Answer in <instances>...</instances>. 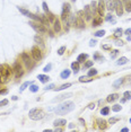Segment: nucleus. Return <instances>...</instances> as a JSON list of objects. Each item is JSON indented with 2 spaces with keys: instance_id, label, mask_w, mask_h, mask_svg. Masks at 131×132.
Listing matches in <instances>:
<instances>
[{
  "instance_id": "1",
  "label": "nucleus",
  "mask_w": 131,
  "mask_h": 132,
  "mask_svg": "<svg viewBox=\"0 0 131 132\" xmlns=\"http://www.w3.org/2000/svg\"><path fill=\"white\" fill-rule=\"evenodd\" d=\"M75 103L71 102V101H68V102H64L60 105H58V106L54 108V112H56L58 115H66V114L70 113L71 111L75 110Z\"/></svg>"
},
{
  "instance_id": "2",
  "label": "nucleus",
  "mask_w": 131,
  "mask_h": 132,
  "mask_svg": "<svg viewBox=\"0 0 131 132\" xmlns=\"http://www.w3.org/2000/svg\"><path fill=\"white\" fill-rule=\"evenodd\" d=\"M30 119L34 120V121H38V120H42L44 117V112L40 108H33V110L30 111Z\"/></svg>"
},
{
  "instance_id": "3",
  "label": "nucleus",
  "mask_w": 131,
  "mask_h": 132,
  "mask_svg": "<svg viewBox=\"0 0 131 132\" xmlns=\"http://www.w3.org/2000/svg\"><path fill=\"white\" fill-rule=\"evenodd\" d=\"M11 72H12V69L9 66H7V64L0 66V73H1V78L4 80H7V78L10 76Z\"/></svg>"
},
{
  "instance_id": "4",
  "label": "nucleus",
  "mask_w": 131,
  "mask_h": 132,
  "mask_svg": "<svg viewBox=\"0 0 131 132\" xmlns=\"http://www.w3.org/2000/svg\"><path fill=\"white\" fill-rule=\"evenodd\" d=\"M22 60L24 61L25 66H26V68L28 70H31L34 67V61H32V59L30 58V55L27 54V53H23L22 54Z\"/></svg>"
},
{
  "instance_id": "5",
  "label": "nucleus",
  "mask_w": 131,
  "mask_h": 132,
  "mask_svg": "<svg viewBox=\"0 0 131 132\" xmlns=\"http://www.w3.org/2000/svg\"><path fill=\"white\" fill-rule=\"evenodd\" d=\"M31 54H32V57H33V59L35 61H40L42 59V52L37 46H33L31 49Z\"/></svg>"
},
{
  "instance_id": "6",
  "label": "nucleus",
  "mask_w": 131,
  "mask_h": 132,
  "mask_svg": "<svg viewBox=\"0 0 131 132\" xmlns=\"http://www.w3.org/2000/svg\"><path fill=\"white\" fill-rule=\"evenodd\" d=\"M30 25H31V27L33 29H35L37 33H40V34H43V33H45L46 32V29H45V27H44V25L43 24H37V23H34V22H30Z\"/></svg>"
},
{
  "instance_id": "7",
  "label": "nucleus",
  "mask_w": 131,
  "mask_h": 132,
  "mask_svg": "<svg viewBox=\"0 0 131 132\" xmlns=\"http://www.w3.org/2000/svg\"><path fill=\"white\" fill-rule=\"evenodd\" d=\"M12 72H15V77L16 78H20L24 75V70H23V67L20 66V63H15L14 67H12Z\"/></svg>"
},
{
  "instance_id": "8",
  "label": "nucleus",
  "mask_w": 131,
  "mask_h": 132,
  "mask_svg": "<svg viewBox=\"0 0 131 132\" xmlns=\"http://www.w3.org/2000/svg\"><path fill=\"white\" fill-rule=\"evenodd\" d=\"M115 1V11L116 14H118V16H122V14H123V2H122V0H114Z\"/></svg>"
},
{
  "instance_id": "9",
  "label": "nucleus",
  "mask_w": 131,
  "mask_h": 132,
  "mask_svg": "<svg viewBox=\"0 0 131 132\" xmlns=\"http://www.w3.org/2000/svg\"><path fill=\"white\" fill-rule=\"evenodd\" d=\"M104 11H105V2L104 0H98L97 2V13L100 16H104Z\"/></svg>"
},
{
  "instance_id": "10",
  "label": "nucleus",
  "mask_w": 131,
  "mask_h": 132,
  "mask_svg": "<svg viewBox=\"0 0 131 132\" xmlns=\"http://www.w3.org/2000/svg\"><path fill=\"white\" fill-rule=\"evenodd\" d=\"M69 97H72V93H66V94H62V95L58 96L56 98H53L52 99V103H58V102H61L66 98H69Z\"/></svg>"
},
{
  "instance_id": "11",
  "label": "nucleus",
  "mask_w": 131,
  "mask_h": 132,
  "mask_svg": "<svg viewBox=\"0 0 131 132\" xmlns=\"http://www.w3.org/2000/svg\"><path fill=\"white\" fill-rule=\"evenodd\" d=\"M104 2L106 9H109L110 11L114 10V8H115V1L114 0H104Z\"/></svg>"
},
{
  "instance_id": "12",
  "label": "nucleus",
  "mask_w": 131,
  "mask_h": 132,
  "mask_svg": "<svg viewBox=\"0 0 131 132\" xmlns=\"http://www.w3.org/2000/svg\"><path fill=\"white\" fill-rule=\"evenodd\" d=\"M75 26L77 27V28H84L85 27V23H84V19H82V17H77V18H75Z\"/></svg>"
},
{
  "instance_id": "13",
  "label": "nucleus",
  "mask_w": 131,
  "mask_h": 132,
  "mask_svg": "<svg viewBox=\"0 0 131 132\" xmlns=\"http://www.w3.org/2000/svg\"><path fill=\"white\" fill-rule=\"evenodd\" d=\"M66 124H67V121L64 119H56L54 123H53L54 126H64Z\"/></svg>"
},
{
  "instance_id": "14",
  "label": "nucleus",
  "mask_w": 131,
  "mask_h": 132,
  "mask_svg": "<svg viewBox=\"0 0 131 132\" xmlns=\"http://www.w3.org/2000/svg\"><path fill=\"white\" fill-rule=\"evenodd\" d=\"M92 10H90V6H85V17H86L87 20H90L92 19Z\"/></svg>"
},
{
  "instance_id": "15",
  "label": "nucleus",
  "mask_w": 131,
  "mask_h": 132,
  "mask_svg": "<svg viewBox=\"0 0 131 132\" xmlns=\"http://www.w3.org/2000/svg\"><path fill=\"white\" fill-rule=\"evenodd\" d=\"M97 124H98V128L101 129V130H105V129L107 128V125H106V121L103 120V119H98V120H97Z\"/></svg>"
},
{
  "instance_id": "16",
  "label": "nucleus",
  "mask_w": 131,
  "mask_h": 132,
  "mask_svg": "<svg viewBox=\"0 0 131 132\" xmlns=\"http://www.w3.org/2000/svg\"><path fill=\"white\" fill-rule=\"evenodd\" d=\"M123 7L128 13H131V0H123Z\"/></svg>"
},
{
  "instance_id": "17",
  "label": "nucleus",
  "mask_w": 131,
  "mask_h": 132,
  "mask_svg": "<svg viewBox=\"0 0 131 132\" xmlns=\"http://www.w3.org/2000/svg\"><path fill=\"white\" fill-rule=\"evenodd\" d=\"M87 58H88V55H87L86 53H81V54H79L78 57H77V61H78L79 63H82L86 61Z\"/></svg>"
},
{
  "instance_id": "18",
  "label": "nucleus",
  "mask_w": 131,
  "mask_h": 132,
  "mask_svg": "<svg viewBox=\"0 0 131 132\" xmlns=\"http://www.w3.org/2000/svg\"><path fill=\"white\" fill-rule=\"evenodd\" d=\"M37 79H40V81L43 82V84H46V82L50 80V77L49 76H46V75H38Z\"/></svg>"
},
{
  "instance_id": "19",
  "label": "nucleus",
  "mask_w": 131,
  "mask_h": 132,
  "mask_svg": "<svg viewBox=\"0 0 131 132\" xmlns=\"http://www.w3.org/2000/svg\"><path fill=\"white\" fill-rule=\"evenodd\" d=\"M102 22H103V19H102L101 16H97V17H95L93 19V26L94 27H96L98 25H102Z\"/></svg>"
},
{
  "instance_id": "20",
  "label": "nucleus",
  "mask_w": 131,
  "mask_h": 132,
  "mask_svg": "<svg viewBox=\"0 0 131 132\" xmlns=\"http://www.w3.org/2000/svg\"><path fill=\"white\" fill-rule=\"evenodd\" d=\"M128 61H129V60H128L125 57H122V58H120L119 60H118V61H116L115 64H116V66H123V64L128 63Z\"/></svg>"
},
{
  "instance_id": "21",
  "label": "nucleus",
  "mask_w": 131,
  "mask_h": 132,
  "mask_svg": "<svg viewBox=\"0 0 131 132\" xmlns=\"http://www.w3.org/2000/svg\"><path fill=\"white\" fill-rule=\"evenodd\" d=\"M118 98H119V95H118V94H111V95L107 96L106 101L109 103H112V102H114V101H116Z\"/></svg>"
},
{
  "instance_id": "22",
  "label": "nucleus",
  "mask_w": 131,
  "mask_h": 132,
  "mask_svg": "<svg viewBox=\"0 0 131 132\" xmlns=\"http://www.w3.org/2000/svg\"><path fill=\"white\" fill-rule=\"evenodd\" d=\"M53 28H54V31H56V33H58V32H60L61 24H60V20H59V19H56V20H54V25H53Z\"/></svg>"
},
{
  "instance_id": "23",
  "label": "nucleus",
  "mask_w": 131,
  "mask_h": 132,
  "mask_svg": "<svg viewBox=\"0 0 131 132\" xmlns=\"http://www.w3.org/2000/svg\"><path fill=\"white\" fill-rule=\"evenodd\" d=\"M71 69L74 70V72H75V73L78 72L79 69H80V68H79V62H78V61H75V62L71 63Z\"/></svg>"
},
{
  "instance_id": "24",
  "label": "nucleus",
  "mask_w": 131,
  "mask_h": 132,
  "mask_svg": "<svg viewBox=\"0 0 131 132\" xmlns=\"http://www.w3.org/2000/svg\"><path fill=\"white\" fill-rule=\"evenodd\" d=\"M123 81H124L123 78H119V79H116V80L113 82V87H114V88H119L121 85L123 84Z\"/></svg>"
},
{
  "instance_id": "25",
  "label": "nucleus",
  "mask_w": 131,
  "mask_h": 132,
  "mask_svg": "<svg viewBox=\"0 0 131 132\" xmlns=\"http://www.w3.org/2000/svg\"><path fill=\"white\" fill-rule=\"evenodd\" d=\"M70 73H71V71L70 70H68V69H66V70H63L62 72L60 73V77L62 78V79H67L69 76H70Z\"/></svg>"
},
{
  "instance_id": "26",
  "label": "nucleus",
  "mask_w": 131,
  "mask_h": 132,
  "mask_svg": "<svg viewBox=\"0 0 131 132\" xmlns=\"http://www.w3.org/2000/svg\"><path fill=\"white\" fill-rule=\"evenodd\" d=\"M90 10H92L93 16L95 15V13L97 11V4H96L95 1H92V4H90Z\"/></svg>"
},
{
  "instance_id": "27",
  "label": "nucleus",
  "mask_w": 131,
  "mask_h": 132,
  "mask_svg": "<svg viewBox=\"0 0 131 132\" xmlns=\"http://www.w3.org/2000/svg\"><path fill=\"white\" fill-rule=\"evenodd\" d=\"M33 84V81H26V82H24V84L20 86V89H19V92L22 93V92H24L25 89H26V87H28L30 85H32Z\"/></svg>"
},
{
  "instance_id": "28",
  "label": "nucleus",
  "mask_w": 131,
  "mask_h": 132,
  "mask_svg": "<svg viewBox=\"0 0 131 132\" xmlns=\"http://www.w3.org/2000/svg\"><path fill=\"white\" fill-rule=\"evenodd\" d=\"M105 20H106V22H111L112 24H115V19H114V16H112L111 14L106 15V17H105Z\"/></svg>"
},
{
  "instance_id": "29",
  "label": "nucleus",
  "mask_w": 131,
  "mask_h": 132,
  "mask_svg": "<svg viewBox=\"0 0 131 132\" xmlns=\"http://www.w3.org/2000/svg\"><path fill=\"white\" fill-rule=\"evenodd\" d=\"M46 17H48V20H49L50 23H54V20H56V18H54V15L52 14V13H50V11H48L46 13Z\"/></svg>"
},
{
  "instance_id": "30",
  "label": "nucleus",
  "mask_w": 131,
  "mask_h": 132,
  "mask_svg": "<svg viewBox=\"0 0 131 132\" xmlns=\"http://www.w3.org/2000/svg\"><path fill=\"white\" fill-rule=\"evenodd\" d=\"M94 60H95V61H98V62H103V61H104V58L101 57L98 53H95V54H94Z\"/></svg>"
},
{
  "instance_id": "31",
  "label": "nucleus",
  "mask_w": 131,
  "mask_h": 132,
  "mask_svg": "<svg viewBox=\"0 0 131 132\" xmlns=\"http://www.w3.org/2000/svg\"><path fill=\"white\" fill-rule=\"evenodd\" d=\"M96 75H97V70L92 68V69L88 71V73H87V77H93V76H96Z\"/></svg>"
},
{
  "instance_id": "32",
  "label": "nucleus",
  "mask_w": 131,
  "mask_h": 132,
  "mask_svg": "<svg viewBox=\"0 0 131 132\" xmlns=\"http://www.w3.org/2000/svg\"><path fill=\"white\" fill-rule=\"evenodd\" d=\"M17 8H18V10L20 11V13H22V14L24 15V16H27V17L30 16L31 13H30L28 10H27V9H24V8H22V7H17Z\"/></svg>"
},
{
  "instance_id": "33",
  "label": "nucleus",
  "mask_w": 131,
  "mask_h": 132,
  "mask_svg": "<svg viewBox=\"0 0 131 132\" xmlns=\"http://www.w3.org/2000/svg\"><path fill=\"white\" fill-rule=\"evenodd\" d=\"M34 41H35V43H37V44H41V45H43V40H42V37H40L38 35H35L34 36Z\"/></svg>"
},
{
  "instance_id": "34",
  "label": "nucleus",
  "mask_w": 131,
  "mask_h": 132,
  "mask_svg": "<svg viewBox=\"0 0 131 132\" xmlns=\"http://www.w3.org/2000/svg\"><path fill=\"white\" fill-rule=\"evenodd\" d=\"M110 113V107L109 106H105V107H103L101 110V114L102 115H107V114Z\"/></svg>"
},
{
  "instance_id": "35",
  "label": "nucleus",
  "mask_w": 131,
  "mask_h": 132,
  "mask_svg": "<svg viewBox=\"0 0 131 132\" xmlns=\"http://www.w3.org/2000/svg\"><path fill=\"white\" fill-rule=\"evenodd\" d=\"M71 86V84H66V85H62V86H60L59 88H56L54 90L56 92H60V90H63V89H66V88H68V87H70Z\"/></svg>"
},
{
  "instance_id": "36",
  "label": "nucleus",
  "mask_w": 131,
  "mask_h": 132,
  "mask_svg": "<svg viewBox=\"0 0 131 132\" xmlns=\"http://www.w3.org/2000/svg\"><path fill=\"white\" fill-rule=\"evenodd\" d=\"M94 35H95L96 37H103L105 35V31H104V29H102V31H97V32L94 34Z\"/></svg>"
},
{
  "instance_id": "37",
  "label": "nucleus",
  "mask_w": 131,
  "mask_h": 132,
  "mask_svg": "<svg viewBox=\"0 0 131 132\" xmlns=\"http://www.w3.org/2000/svg\"><path fill=\"white\" fill-rule=\"evenodd\" d=\"M30 90L32 93H36V92H38V86H36V85H34V84H32L30 86Z\"/></svg>"
},
{
  "instance_id": "38",
  "label": "nucleus",
  "mask_w": 131,
  "mask_h": 132,
  "mask_svg": "<svg viewBox=\"0 0 131 132\" xmlns=\"http://www.w3.org/2000/svg\"><path fill=\"white\" fill-rule=\"evenodd\" d=\"M122 34H123V31H122V28H118V29H115V32H114V36L119 37V36H121Z\"/></svg>"
},
{
  "instance_id": "39",
  "label": "nucleus",
  "mask_w": 131,
  "mask_h": 132,
  "mask_svg": "<svg viewBox=\"0 0 131 132\" xmlns=\"http://www.w3.org/2000/svg\"><path fill=\"white\" fill-rule=\"evenodd\" d=\"M118 121H120V117L119 116H116V117H111L110 119V124H114V123H116Z\"/></svg>"
},
{
  "instance_id": "40",
  "label": "nucleus",
  "mask_w": 131,
  "mask_h": 132,
  "mask_svg": "<svg viewBox=\"0 0 131 132\" xmlns=\"http://www.w3.org/2000/svg\"><path fill=\"white\" fill-rule=\"evenodd\" d=\"M121 110H122V106H121V105H118V104H116V105H114V106L112 107L113 112H120Z\"/></svg>"
},
{
  "instance_id": "41",
  "label": "nucleus",
  "mask_w": 131,
  "mask_h": 132,
  "mask_svg": "<svg viewBox=\"0 0 131 132\" xmlns=\"http://www.w3.org/2000/svg\"><path fill=\"white\" fill-rule=\"evenodd\" d=\"M51 69H52V64H51V63H48V64L44 67L43 71H44V72H49V71H51Z\"/></svg>"
},
{
  "instance_id": "42",
  "label": "nucleus",
  "mask_w": 131,
  "mask_h": 132,
  "mask_svg": "<svg viewBox=\"0 0 131 132\" xmlns=\"http://www.w3.org/2000/svg\"><path fill=\"white\" fill-rule=\"evenodd\" d=\"M93 63H94V61H87V62L84 64V68H85V69L92 68V67H93Z\"/></svg>"
},
{
  "instance_id": "43",
  "label": "nucleus",
  "mask_w": 131,
  "mask_h": 132,
  "mask_svg": "<svg viewBox=\"0 0 131 132\" xmlns=\"http://www.w3.org/2000/svg\"><path fill=\"white\" fill-rule=\"evenodd\" d=\"M123 96H124V98L127 99H131V92L130 90H127V92H124V94H123Z\"/></svg>"
},
{
  "instance_id": "44",
  "label": "nucleus",
  "mask_w": 131,
  "mask_h": 132,
  "mask_svg": "<svg viewBox=\"0 0 131 132\" xmlns=\"http://www.w3.org/2000/svg\"><path fill=\"white\" fill-rule=\"evenodd\" d=\"M93 79H87V77H84V76H81V77L79 78V81L80 82H87V81H92Z\"/></svg>"
},
{
  "instance_id": "45",
  "label": "nucleus",
  "mask_w": 131,
  "mask_h": 132,
  "mask_svg": "<svg viewBox=\"0 0 131 132\" xmlns=\"http://www.w3.org/2000/svg\"><path fill=\"white\" fill-rule=\"evenodd\" d=\"M64 51H66V46H61L59 50H58V54L59 55H62L64 53Z\"/></svg>"
},
{
  "instance_id": "46",
  "label": "nucleus",
  "mask_w": 131,
  "mask_h": 132,
  "mask_svg": "<svg viewBox=\"0 0 131 132\" xmlns=\"http://www.w3.org/2000/svg\"><path fill=\"white\" fill-rule=\"evenodd\" d=\"M118 54H119V51H118V50H113L112 53H111V59H114Z\"/></svg>"
},
{
  "instance_id": "47",
  "label": "nucleus",
  "mask_w": 131,
  "mask_h": 132,
  "mask_svg": "<svg viewBox=\"0 0 131 132\" xmlns=\"http://www.w3.org/2000/svg\"><path fill=\"white\" fill-rule=\"evenodd\" d=\"M7 104H8V99H4V101H1V102H0V107L6 106Z\"/></svg>"
},
{
  "instance_id": "48",
  "label": "nucleus",
  "mask_w": 131,
  "mask_h": 132,
  "mask_svg": "<svg viewBox=\"0 0 131 132\" xmlns=\"http://www.w3.org/2000/svg\"><path fill=\"white\" fill-rule=\"evenodd\" d=\"M42 7H43V9H44L45 13L50 11V10H49V8H48V5H46V2H43V4H42Z\"/></svg>"
},
{
  "instance_id": "49",
  "label": "nucleus",
  "mask_w": 131,
  "mask_h": 132,
  "mask_svg": "<svg viewBox=\"0 0 131 132\" xmlns=\"http://www.w3.org/2000/svg\"><path fill=\"white\" fill-rule=\"evenodd\" d=\"M53 88H54V84H51V85H49V86H46L44 89L45 90H50V89H53Z\"/></svg>"
},
{
  "instance_id": "50",
  "label": "nucleus",
  "mask_w": 131,
  "mask_h": 132,
  "mask_svg": "<svg viewBox=\"0 0 131 132\" xmlns=\"http://www.w3.org/2000/svg\"><path fill=\"white\" fill-rule=\"evenodd\" d=\"M7 93H8V89H6V88L5 89H0V95H6Z\"/></svg>"
},
{
  "instance_id": "51",
  "label": "nucleus",
  "mask_w": 131,
  "mask_h": 132,
  "mask_svg": "<svg viewBox=\"0 0 131 132\" xmlns=\"http://www.w3.org/2000/svg\"><path fill=\"white\" fill-rule=\"evenodd\" d=\"M96 43H97V42H96L95 40H90V42H89V46H95V45H96Z\"/></svg>"
},
{
  "instance_id": "52",
  "label": "nucleus",
  "mask_w": 131,
  "mask_h": 132,
  "mask_svg": "<svg viewBox=\"0 0 131 132\" xmlns=\"http://www.w3.org/2000/svg\"><path fill=\"white\" fill-rule=\"evenodd\" d=\"M115 44H116V45H118V46H122V45H123V42H122V41H116V42H115Z\"/></svg>"
},
{
  "instance_id": "53",
  "label": "nucleus",
  "mask_w": 131,
  "mask_h": 132,
  "mask_svg": "<svg viewBox=\"0 0 131 132\" xmlns=\"http://www.w3.org/2000/svg\"><path fill=\"white\" fill-rule=\"evenodd\" d=\"M102 48L104 49V50H111V45H103Z\"/></svg>"
},
{
  "instance_id": "54",
  "label": "nucleus",
  "mask_w": 131,
  "mask_h": 132,
  "mask_svg": "<svg viewBox=\"0 0 131 132\" xmlns=\"http://www.w3.org/2000/svg\"><path fill=\"white\" fill-rule=\"evenodd\" d=\"M88 107H89L90 110H94V108H95V104H94V103H93V104H89V105H88Z\"/></svg>"
},
{
  "instance_id": "55",
  "label": "nucleus",
  "mask_w": 131,
  "mask_h": 132,
  "mask_svg": "<svg viewBox=\"0 0 131 132\" xmlns=\"http://www.w3.org/2000/svg\"><path fill=\"white\" fill-rule=\"evenodd\" d=\"M124 33L127 34V35H130V34H131V28H129V29H127V31H125V32H124Z\"/></svg>"
},
{
  "instance_id": "56",
  "label": "nucleus",
  "mask_w": 131,
  "mask_h": 132,
  "mask_svg": "<svg viewBox=\"0 0 131 132\" xmlns=\"http://www.w3.org/2000/svg\"><path fill=\"white\" fill-rule=\"evenodd\" d=\"M54 131H58V132H61V131H62V129H61V128H58V126H56V130H54Z\"/></svg>"
},
{
  "instance_id": "57",
  "label": "nucleus",
  "mask_w": 131,
  "mask_h": 132,
  "mask_svg": "<svg viewBox=\"0 0 131 132\" xmlns=\"http://www.w3.org/2000/svg\"><path fill=\"white\" fill-rule=\"evenodd\" d=\"M11 98L14 99V101H17V99H18V97H17V96H12V97H11Z\"/></svg>"
},
{
  "instance_id": "58",
  "label": "nucleus",
  "mask_w": 131,
  "mask_h": 132,
  "mask_svg": "<svg viewBox=\"0 0 131 132\" xmlns=\"http://www.w3.org/2000/svg\"><path fill=\"white\" fill-rule=\"evenodd\" d=\"M122 131H123V132H125V131H129V129H128V128H123V129H122Z\"/></svg>"
},
{
  "instance_id": "59",
  "label": "nucleus",
  "mask_w": 131,
  "mask_h": 132,
  "mask_svg": "<svg viewBox=\"0 0 131 132\" xmlns=\"http://www.w3.org/2000/svg\"><path fill=\"white\" fill-rule=\"evenodd\" d=\"M69 128L72 129V128H74V124H72V123H70V124H69Z\"/></svg>"
},
{
  "instance_id": "60",
  "label": "nucleus",
  "mask_w": 131,
  "mask_h": 132,
  "mask_svg": "<svg viewBox=\"0 0 131 132\" xmlns=\"http://www.w3.org/2000/svg\"><path fill=\"white\" fill-rule=\"evenodd\" d=\"M1 81H2V78L0 77V84H1Z\"/></svg>"
},
{
  "instance_id": "61",
  "label": "nucleus",
  "mask_w": 131,
  "mask_h": 132,
  "mask_svg": "<svg viewBox=\"0 0 131 132\" xmlns=\"http://www.w3.org/2000/svg\"><path fill=\"white\" fill-rule=\"evenodd\" d=\"M129 122H130V123H131V117H130V120H129Z\"/></svg>"
},
{
  "instance_id": "62",
  "label": "nucleus",
  "mask_w": 131,
  "mask_h": 132,
  "mask_svg": "<svg viewBox=\"0 0 131 132\" xmlns=\"http://www.w3.org/2000/svg\"><path fill=\"white\" fill-rule=\"evenodd\" d=\"M72 1H76V0H72Z\"/></svg>"
}]
</instances>
